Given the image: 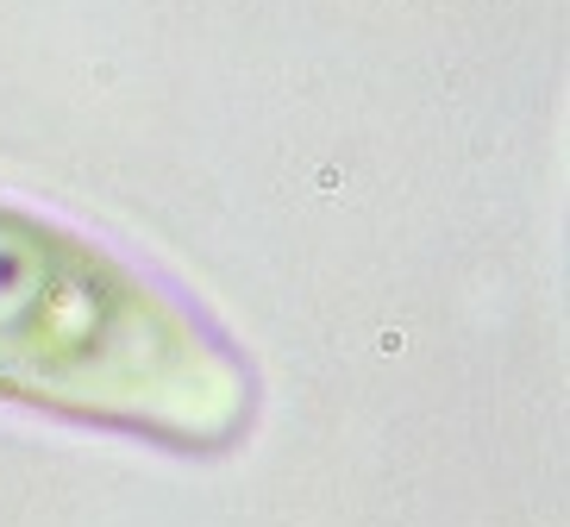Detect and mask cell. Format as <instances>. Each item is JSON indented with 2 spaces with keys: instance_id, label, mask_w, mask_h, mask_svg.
<instances>
[{
  "instance_id": "cell-1",
  "label": "cell",
  "mask_w": 570,
  "mask_h": 527,
  "mask_svg": "<svg viewBox=\"0 0 570 527\" xmlns=\"http://www.w3.org/2000/svg\"><path fill=\"white\" fill-rule=\"evenodd\" d=\"M0 402L169 452H233L257 421V371L169 276L0 195Z\"/></svg>"
}]
</instances>
